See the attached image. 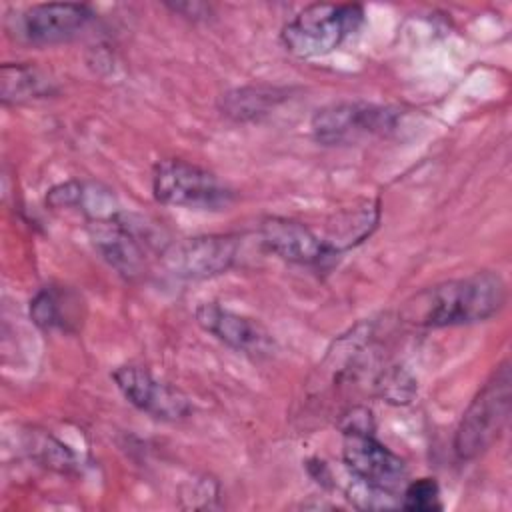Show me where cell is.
Listing matches in <instances>:
<instances>
[{
	"label": "cell",
	"instance_id": "cell-15",
	"mask_svg": "<svg viewBox=\"0 0 512 512\" xmlns=\"http://www.w3.org/2000/svg\"><path fill=\"white\" fill-rule=\"evenodd\" d=\"M80 300L70 290L42 288L30 300V320L42 330H72L78 324Z\"/></svg>",
	"mask_w": 512,
	"mask_h": 512
},
{
	"label": "cell",
	"instance_id": "cell-11",
	"mask_svg": "<svg viewBox=\"0 0 512 512\" xmlns=\"http://www.w3.org/2000/svg\"><path fill=\"white\" fill-rule=\"evenodd\" d=\"M260 236L270 252L302 266H318L340 254L326 238L292 218L270 216L262 220Z\"/></svg>",
	"mask_w": 512,
	"mask_h": 512
},
{
	"label": "cell",
	"instance_id": "cell-3",
	"mask_svg": "<svg viewBox=\"0 0 512 512\" xmlns=\"http://www.w3.org/2000/svg\"><path fill=\"white\" fill-rule=\"evenodd\" d=\"M364 24L358 4H310L280 32L282 46L298 58H320L334 52Z\"/></svg>",
	"mask_w": 512,
	"mask_h": 512
},
{
	"label": "cell",
	"instance_id": "cell-9",
	"mask_svg": "<svg viewBox=\"0 0 512 512\" xmlns=\"http://www.w3.org/2000/svg\"><path fill=\"white\" fill-rule=\"evenodd\" d=\"M238 248L240 242L232 234H208L170 244L162 258L174 276L202 280L226 272L234 264Z\"/></svg>",
	"mask_w": 512,
	"mask_h": 512
},
{
	"label": "cell",
	"instance_id": "cell-10",
	"mask_svg": "<svg viewBox=\"0 0 512 512\" xmlns=\"http://www.w3.org/2000/svg\"><path fill=\"white\" fill-rule=\"evenodd\" d=\"M194 318L202 330L240 354L268 358L276 352V340L272 334L250 316L232 312L214 302H204L196 308Z\"/></svg>",
	"mask_w": 512,
	"mask_h": 512
},
{
	"label": "cell",
	"instance_id": "cell-7",
	"mask_svg": "<svg viewBox=\"0 0 512 512\" xmlns=\"http://www.w3.org/2000/svg\"><path fill=\"white\" fill-rule=\"evenodd\" d=\"M342 458L352 478L398 494L406 484V462L376 440L372 430H344Z\"/></svg>",
	"mask_w": 512,
	"mask_h": 512
},
{
	"label": "cell",
	"instance_id": "cell-8",
	"mask_svg": "<svg viewBox=\"0 0 512 512\" xmlns=\"http://www.w3.org/2000/svg\"><path fill=\"white\" fill-rule=\"evenodd\" d=\"M112 380L134 408L152 418L174 422L192 412V402L180 388L158 380L142 366H118L112 372Z\"/></svg>",
	"mask_w": 512,
	"mask_h": 512
},
{
	"label": "cell",
	"instance_id": "cell-4",
	"mask_svg": "<svg viewBox=\"0 0 512 512\" xmlns=\"http://www.w3.org/2000/svg\"><path fill=\"white\" fill-rule=\"evenodd\" d=\"M152 192L160 204L194 210H222L234 200V190L216 174L182 158L156 162Z\"/></svg>",
	"mask_w": 512,
	"mask_h": 512
},
{
	"label": "cell",
	"instance_id": "cell-21",
	"mask_svg": "<svg viewBox=\"0 0 512 512\" xmlns=\"http://www.w3.org/2000/svg\"><path fill=\"white\" fill-rule=\"evenodd\" d=\"M166 8H170L176 14H182L186 18H206L210 14V6L204 2H166Z\"/></svg>",
	"mask_w": 512,
	"mask_h": 512
},
{
	"label": "cell",
	"instance_id": "cell-12",
	"mask_svg": "<svg viewBox=\"0 0 512 512\" xmlns=\"http://www.w3.org/2000/svg\"><path fill=\"white\" fill-rule=\"evenodd\" d=\"M88 234L102 258L124 278H136L144 272L146 254L140 234L124 214L94 218L88 222Z\"/></svg>",
	"mask_w": 512,
	"mask_h": 512
},
{
	"label": "cell",
	"instance_id": "cell-16",
	"mask_svg": "<svg viewBox=\"0 0 512 512\" xmlns=\"http://www.w3.org/2000/svg\"><path fill=\"white\" fill-rule=\"evenodd\" d=\"M400 508L408 512L442 510L438 482L434 478H418L404 484L400 492Z\"/></svg>",
	"mask_w": 512,
	"mask_h": 512
},
{
	"label": "cell",
	"instance_id": "cell-6",
	"mask_svg": "<svg viewBox=\"0 0 512 512\" xmlns=\"http://www.w3.org/2000/svg\"><path fill=\"white\" fill-rule=\"evenodd\" d=\"M92 16L90 6L80 2H42L6 16L4 28L18 42L50 46L78 36Z\"/></svg>",
	"mask_w": 512,
	"mask_h": 512
},
{
	"label": "cell",
	"instance_id": "cell-17",
	"mask_svg": "<svg viewBox=\"0 0 512 512\" xmlns=\"http://www.w3.org/2000/svg\"><path fill=\"white\" fill-rule=\"evenodd\" d=\"M348 500L360 508V510H392V508H400V494L362 482L358 478H354V482L348 486L346 490Z\"/></svg>",
	"mask_w": 512,
	"mask_h": 512
},
{
	"label": "cell",
	"instance_id": "cell-19",
	"mask_svg": "<svg viewBox=\"0 0 512 512\" xmlns=\"http://www.w3.org/2000/svg\"><path fill=\"white\" fill-rule=\"evenodd\" d=\"M32 454L44 466H50V468L60 470V472H68L76 466L74 452L52 436H40L36 442H32Z\"/></svg>",
	"mask_w": 512,
	"mask_h": 512
},
{
	"label": "cell",
	"instance_id": "cell-2",
	"mask_svg": "<svg viewBox=\"0 0 512 512\" xmlns=\"http://www.w3.org/2000/svg\"><path fill=\"white\" fill-rule=\"evenodd\" d=\"M512 410L510 362H500L464 410L454 434V452L460 460L484 454L502 434Z\"/></svg>",
	"mask_w": 512,
	"mask_h": 512
},
{
	"label": "cell",
	"instance_id": "cell-1",
	"mask_svg": "<svg viewBox=\"0 0 512 512\" xmlns=\"http://www.w3.org/2000/svg\"><path fill=\"white\" fill-rule=\"evenodd\" d=\"M506 282L498 272H474L420 290L404 302L402 320L424 328L484 322L506 304Z\"/></svg>",
	"mask_w": 512,
	"mask_h": 512
},
{
	"label": "cell",
	"instance_id": "cell-14",
	"mask_svg": "<svg viewBox=\"0 0 512 512\" xmlns=\"http://www.w3.org/2000/svg\"><path fill=\"white\" fill-rule=\"evenodd\" d=\"M56 92L54 80L34 64H2L0 70V100L2 104H22L46 98Z\"/></svg>",
	"mask_w": 512,
	"mask_h": 512
},
{
	"label": "cell",
	"instance_id": "cell-20",
	"mask_svg": "<svg viewBox=\"0 0 512 512\" xmlns=\"http://www.w3.org/2000/svg\"><path fill=\"white\" fill-rule=\"evenodd\" d=\"M82 192H84V184L72 180V182H64L54 186L48 194H46V202L52 208H70V206H80L82 200Z\"/></svg>",
	"mask_w": 512,
	"mask_h": 512
},
{
	"label": "cell",
	"instance_id": "cell-5",
	"mask_svg": "<svg viewBox=\"0 0 512 512\" xmlns=\"http://www.w3.org/2000/svg\"><path fill=\"white\" fill-rule=\"evenodd\" d=\"M398 120L400 112L390 106L358 100L334 102L312 116L310 130L318 144L346 146L374 136H386L396 130Z\"/></svg>",
	"mask_w": 512,
	"mask_h": 512
},
{
	"label": "cell",
	"instance_id": "cell-13",
	"mask_svg": "<svg viewBox=\"0 0 512 512\" xmlns=\"http://www.w3.org/2000/svg\"><path fill=\"white\" fill-rule=\"evenodd\" d=\"M288 90L276 86H242L228 90L220 96V110L224 116L236 122H252L270 114L282 100H286Z\"/></svg>",
	"mask_w": 512,
	"mask_h": 512
},
{
	"label": "cell",
	"instance_id": "cell-18",
	"mask_svg": "<svg viewBox=\"0 0 512 512\" xmlns=\"http://www.w3.org/2000/svg\"><path fill=\"white\" fill-rule=\"evenodd\" d=\"M376 390L386 402L408 404L416 394V382L406 370H402L400 366H392L390 370L380 374Z\"/></svg>",
	"mask_w": 512,
	"mask_h": 512
}]
</instances>
